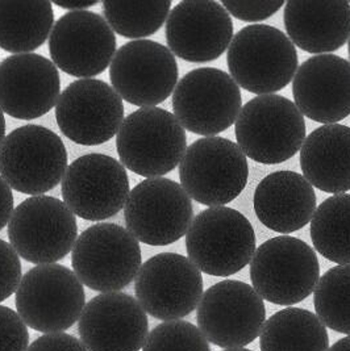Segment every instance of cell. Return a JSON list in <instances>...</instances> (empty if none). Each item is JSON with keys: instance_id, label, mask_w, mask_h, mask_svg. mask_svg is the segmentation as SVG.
Segmentation results:
<instances>
[{"instance_id": "cell-5", "label": "cell", "mask_w": 350, "mask_h": 351, "mask_svg": "<svg viewBox=\"0 0 350 351\" xmlns=\"http://www.w3.org/2000/svg\"><path fill=\"white\" fill-rule=\"evenodd\" d=\"M73 270L80 283L97 292H119L143 266L139 241L112 223H97L82 232L73 249Z\"/></svg>"}, {"instance_id": "cell-2", "label": "cell", "mask_w": 350, "mask_h": 351, "mask_svg": "<svg viewBox=\"0 0 350 351\" xmlns=\"http://www.w3.org/2000/svg\"><path fill=\"white\" fill-rule=\"evenodd\" d=\"M121 165L152 179L172 173L187 150L186 130L174 113L159 107L140 108L127 116L116 137Z\"/></svg>"}, {"instance_id": "cell-12", "label": "cell", "mask_w": 350, "mask_h": 351, "mask_svg": "<svg viewBox=\"0 0 350 351\" xmlns=\"http://www.w3.org/2000/svg\"><path fill=\"white\" fill-rule=\"evenodd\" d=\"M124 219L139 242L167 246L186 236L191 226V197L172 179H145L129 192Z\"/></svg>"}, {"instance_id": "cell-34", "label": "cell", "mask_w": 350, "mask_h": 351, "mask_svg": "<svg viewBox=\"0 0 350 351\" xmlns=\"http://www.w3.org/2000/svg\"><path fill=\"white\" fill-rule=\"evenodd\" d=\"M224 8L229 15H232L241 21L257 23L266 20L277 14L281 7L285 5L282 0L274 1H235V0H224Z\"/></svg>"}, {"instance_id": "cell-23", "label": "cell", "mask_w": 350, "mask_h": 351, "mask_svg": "<svg viewBox=\"0 0 350 351\" xmlns=\"http://www.w3.org/2000/svg\"><path fill=\"white\" fill-rule=\"evenodd\" d=\"M253 204L261 223L272 232L288 236L312 220L316 193L302 174L282 170L258 183Z\"/></svg>"}, {"instance_id": "cell-40", "label": "cell", "mask_w": 350, "mask_h": 351, "mask_svg": "<svg viewBox=\"0 0 350 351\" xmlns=\"http://www.w3.org/2000/svg\"><path fill=\"white\" fill-rule=\"evenodd\" d=\"M223 351H252L248 350V349H245V348H242V349H226V350Z\"/></svg>"}, {"instance_id": "cell-28", "label": "cell", "mask_w": 350, "mask_h": 351, "mask_svg": "<svg viewBox=\"0 0 350 351\" xmlns=\"http://www.w3.org/2000/svg\"><path fill=\"white\" fill-rule=\"evenodd\" d=\"M311 240L320 256L350 265V193H338L324 200L311 220Z\"/></svg>"}, {"instance_id": "cell-19", "label": "cell", "mask_w": 350, "mask_h": 351, "mask_svg": "<svg viewBox=\"0 0 350 351\" xmlns=\"http://www.w3.org/2000/svg\"><path fill=\"white\" fill-rule=\"evenodd\" d=\"M232 38V19L219 1H180L166 21L170 51L192 64L218 60L229 48Z\"/></svg>"}, {"instance_id": "cell-10", "label": "cell", "mask_w": 350, "mask_h": 351, "mask_svg": "<svg viewBox=\"0 0 350 351\" xmlns=\"http://www.w3.org/2000/svg\"><path fill=\"white\" fill-rule=\"evenodd\" d=\"M8 239L27 262L53 265L64 259L78 239L75 215L62 200L41 195L20 203L8 223Z\"/></svg>"}, {"instance_id": "cell-24", "label": "cell", "mask_w": 350, "mask_h": 351, "mask_svg": "<svg viewBox=\"0 0 350 351\" xmlns=\"http://www.w3.org/2000/svg\"><path fill=\"white\" fill-rule=\"evenodd\" d=\"M285 27L294 45L311 54H329L350 38L349 1L290 0Z\"/></svg>"}, {"instance_id": "cell-39", "label": "cell", "mask_w": 350, "mask_h": 351, "mask_svg": "<svg viewBox=\"0 0 350 351\" xmlns=\"http://www.w3.org/2000/svg\"><path fill=\"white\" fill-rule=\"evenodd\" d=\"M5 117L4 113L0 110V146L3 144V141L5 140Z\"/></svg>"}, {"instance_id": "cell-41", "label": "cell", "mask_w": 350, "mask_h": 351, "mask_svg": "<svg viewBox=\"0 0 350 351\" xmlns=\"http://www.w3.org/2000/svg\"><path fill=\"white\" fill-rule=\"evenodd\" d=\"M348 51H349V57H350V40L348 41Z\"/></svg>"}, {"instance_id": "cell-1", "label": "cell", "mask_w": 350, "mask_h": 351, "mask_svg": "<svg viewBox=\"0 0 350 351\" xmlns=\"http://www.w3.org/2000/svg\"><path fill=\"white\" fill-rule=\"evenodd\" d=\"M226 64L239 87L255 95H271L294 80L299 57L282 31L266 24H253L235 34Z\"/></svg>"}, {"instance_id": "cell-33", "label": "cell", "mask_w": 350, "mask_h": 351, "mask_svg": "<svg viewBox=\"0 0 350 351\" xmlns=\"http://www.w3.org/2000/svg\"><path fill=\"white\" fill-rule=\"evenodd\" d=\"M21 279V263L15 249L0 240V303L16 293Z\"/></svg>"}, {"instance_id": "cell-11", "label": "cell", "mask_w": 350, "mask_h": 351, "mask_svg": "<svg viewBox=\"0 0 350 351\" xmlns=\"http://www.w3.org/2000/svg\"><path fill=\"white\" fill-rule=\"evenodd\" d=\"M242 110L237 83L220 69L200 67L178 82L173 111L185 130L205 137L232 127Z\"/></svg>"}, {"instance_id": "cell-6", "label": "cell", "mask_w": 350, "mask_h": 351, "mask_svg": "<svg viewBox=\"0 0 350 351\" xmlns=\"http://www.w3.org/2000/svg\"><path fill=\"white\" fill-rule=\"evenodd\" d=\"M17 315L36 332L64 333L86 306V293L75 272L62 265H41L27 272L17 288Z\"/></svg>"}, {"instance_id": "cell-21", "label": "cell", "mask_w": 350, "mask_h": 351, "mask_svg": "<svg viewBox=\"0 0 350 351\" xmlns=\"http://www.w3.org/2000/svg\"><path fill=\"white\" fill-rule=\"evenodd\" d=\"M61 95L58 69L40 54H14L0 64V110L20 120L38 119Z\"/></svg>"}, {"instance_id": "cell-9", "label": "cell", "mask_w": 350, "mask_h": 351, "mask_svg": "<svg viewBox=\"0 0 350 351\" xmlns=\"http://www.w3.org/2000/svg\"><path fill=\"white\" fill-rule=\"evenodd\" d=\"M62 140L41 125L12 130L0 146V176L17 192L41 196L56 189L67 170Z\"/></svg>"}, {"instance_id": "cell-27", "label": "cell", "mask_w": 350, "mask_h": 351, "mask_svg": "<svg viewBox=\"0 0 350 351\" xmlns=\"http://www.w3.org/2000/svg\"><path fill=\"white\" fill-rule=\"evenodd\" d=\"M259 348L261 351H328L329 337L315 313L286 308L265 321Z\"/></svg>"}, {"instance_id": "cell-4", "label": "cell", "mask_w": 350, "mask_h": 351, "mask_svg": "<svg viewBox=\"0 0 350 351\" xmlns=\"http://www.w3.org/2000/svg\"><path fill=\"white\" fill-rule=\"evenodd\" d=\"M253 225L233 208L202 210L186 234L189 259L211 276H231L250 265L255 256Z\"/></svg>"}, {"instance_id": "cell-38", "label": "cell", "mask_w": 350, "mask_h": 351, "mask_svg": "<svg viewBox=\"0 0 350 351\" xmlns=\"http://www.w3.org/2000/svg\"><path fill=\"white\" fill-rule=\"evenodd\" d=\"M328 351H350V335L337 341Z\"/></svg>"}, {"instance_id": "cell-7", "label": "cell", "mask_w": 350, "mask_h": 351, "mask_svg": "<svg viewBox=\"0 0 350 351\" xmlns=\"http://www.w3.org/2000/svg\"><path fill=\"white\" fill-rule=\"evenodd\" d=\"M249 178L246 156L224 137H203L192 143L179 165L180 186L198 203L225 207L245 190Z\"/></svg>"}, {"instance_id": "cell-35", "label": "cell", "mask_w": 350, "mask_h": 351, "mask_svg": "<svg viewBox=\"0 0 350 351\" xmlns=\"http://www.w3.org/2000/svg\"><path fill=\"white\" fill-rule=\"evenodd\" d=\"M27 351H89L78 338L67 333H50L38 337Z\"/></svg>"}, {"instance_id": "cell-18", "label": "cell", "mask_w": 350, "mask_h": 351, "mask_svg": "<svg viewBox=\"0 0 350 351\" xmlns=\"http://www.w3.org/2000/svg\"><path fill=\"white\" fill-rule=\"evenodd\" d=\"M116 44L104 17L91 11H70L56 21L49 51L51 62L65 74L90 80L111 64Z\"/></svg>"}, {"instance_id": "cell-36", "label": "cell", "mask_w": 350, "mask_h": 351, "mask_svg": "<svg viewBox=\"0 0 350 351\" xmlns=\"http://www.w3.org/2000/svg\"><path fill=\"white\" fill-rule=\"evenodd\" d=\"M14 210L15 207L12 189L0 176V230L10 223Z\"/></svg>"}, {"instance_id": "cell-30", "label": "cell", "mask_w": 350, "mask_h": 351, "mask_svg": "<svg viewBox=\"0 0 350 351\" xmlns=\"http://www.w3.org/2000/svg\"><path fill=\"white\" fill-rule=\"evenodd\" d=\"M314 305L324 326L350 335V265L334 266L320 276Z\"/></svg>"}, {"instance_id": "cell-22", "label": "cell", "mask_w": 350, "mask_h": 351, "mask_svg": "<svg viewBox=\"0 0 350 351\" xmlns=\"http://www.w3.org/2000/svg\"><path fill=\"white\" fill-rule=\"evenodd\" d=\"M295 106L303 116L337 124L350 114V62L336 54L305 60L292 80Z\"/></svg>"}, {"instance_id": "cell-3", "label": "cell", "mask_w": 350, "mask_h": 351, "mask_svg": "<svg viewBox=\"0 0 350 351\" xmlns=\"http://www.w3.org/2000/svg\"><path fill=\"white\" fill-rule=\"evenodd\" d=\"M235 133L240 149L248 158L278 165L302 149L305 121L295 103L285 96L259 95L242 107Z\"/></svg>"}, {"instance_id": "cell-26", "label": "cell", "mask_w": 350, "mask_h": 351, "mask_svg": "<svg viewBox=\"0 0 350 351\" xmlns=\"http://www.w3.org/2000/svg\"><path fill=\"white\" fill-rule=\"evenodd\" d=\"M53 27L50 1H0V48L8 53H32L47 43Z\"/></svg>"}, {"instance_id": "cell-37", "label": "cell", "mask_w": 350, "mask_h": 351, "mask_svg": "<svg viewBox=\"0 0 350 351\" xmlns=\"http://www.w3.org/2000/svg\"><path fill=\"white\" fill-rule=\"evenodd\" d=\"M99 1H77V3H61V1H54L56 5L69 10V11H87L90 7H94Z\"/></svg>"}, {"instance_id": "cell-15", "label": "cell", "mask_w": 350, "mask_h": 351, "mask_svg": "<svg viewBox=\"0 0 350 351\" xmlns=\"http://www.w3.org/2000/svg\"><path fill=\"white\" fill-rule=\"evenodd\" d=\"M203 276L187 256L161 253L143 263L135 292L154 319L175 321L192 313L203 296Z\"/></svg>"}, {"instance_id": "cell-16", "label": "cell", "mask_w": 350, "mask_h": 351, "mask_svg": "<svg viewBox=\"0 0 350 351\" xmlns=\"http://www.w3.org/2000/svg\"><path fill=\"white\" fill-rule=\"evenodd\" d=\"M67 208L86 221H104L126 207L130 192L126 167L106 154H86L69 165L62 179Z\"/></svg>"}, {"instance_id": "cell-13", "label": "cell", "mask_w": 350, "mask_h": 351, "mask_svg": "<svg viewBox=\"0 0 350 351\" xmlns=\"http://www.w3.org/2000/svg\"><path fill=\"white\" fill-rule=\"evenodd\" d=\"M196 319L208 342L222 349H242L261 335L266 308L252 286L226 279L203 293Z\"/></svg>"}, {"instance_id": "cell-20", "label": "cell", "mask_w": 350, "mask_h": 351, "mask_svg": "<svg viewBox=\"0 0 350 351\" xmlns=\"http://www.w3.org/2000/svg\"><path fill=\"white\" fill-rule=\"evenodd\" d=\"M78 332L89 351H140L149 335V321L135 298L107 292L86 304Z\"/></svg>"}, {"instance_id": "cell-14", "label": "cell", "mask_w": 350, "mask_h": 351, "mask_svg": "<svg viewBox=\"0 0 350 351\" xmlns=\"http://www.w3.org/2000/svg\"><path fill=\"white\" fill-rule=\"evenodd\" d=\"M178 64L170 49L152 40H135L119 49L110 64L112 88L129 104L156 107L174 93Z\"/></svg>"}, {"instance_id": "cell-25", "label": "cell", "mask_w": 350, "mask_h": 351, "mask_svg": "<svg viewBox=\"0 0 350 351\" xmlns=\"http://www.w3.org/2000/svg\"><path fill=\"white\" fill-rule=\"evenodd\" d=\"M301 167L303 176L320 191H349L350 127L329 124L310 133L301 149Z\"/></svg>"}, {"instance_id": "cell-8", "label": "cell", "mask_w": 350, "mask_h": 351, "mask_svg": "<svg viewBox=\"0 0 350 351\" xmlns=\"http://www.w3.org/2000/svg\"><path fill=\"white\" fill-rule=\"evenodd\" d=\"M320 279L318 256L304 241L278 236L264 242L250 262L257 293L277 305H295L314 293Z\"/></svg>"}, {"instance_id": "cell-29", "label": "cell", "mask_w": 350, "mask_h": 351, "mask_svg": "<svg viewBox=\"0 0 350 351\" xmlns=\"http://www.w3.org/2000/svg\"><path fill=\"white\" fill-rule=\"evenodd\" d=\"M172 1H103V12L112 31L126 38H145L165 24Z\"/></svg>"}, {"instance_id": "cell-32", "label": "cell", "mask_w": 350, "mask_h": 351, "mask_svg": "<svg viewBox=\"0 0 350 351\" xmlns=\"http://www.w3.org/2000/svg\"><path fill=\"white\" fill-rule=\"evenodd\" d=\"M30 333L25 322L8 306L0 305V351H27Z\"/></svg>"}, {"instance_id": "cell-31", "label": "cell", "mask_w": 350, "mask_h": 351, "mask_svg": "<svg viewBox=\"0 0 350 351\" xmlns=\"http://www.w3.org/2000/svg\"><path fill=\"white\" fill-rule=\"evenodd\" d=\"M143 351H211V348L199 328L175 319L157 325L148 335Z\"/></svg>"}, {"instance_id": "cell-17", "label": "cell", "mask_w": 350, "mask_h": 351, "mask_svg": "<svg viewBox=\"0 0 350 351\" xmlns=\"http://www.w3.org/2000/svg\"><path fill=\"white\" fill-rule=\"evenodd\" d=\"M56 120L65 137L75 144H104L124 121L123 99L104 80H75L60 95Z\"/></svg>"}]
</instances>
